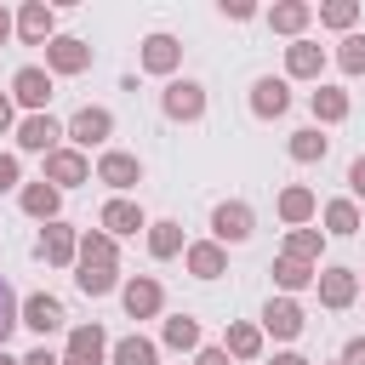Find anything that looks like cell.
Wrapping results in <instances>:
<instances>
[{"mask_svg": "<svg viewBox=\"0 0 365 365\" xmlns=\"http://www.w3.org/2000/svg\"><path fill=\"white\" fill-rule=\"evenodd\" d=\"M314 279H319V268H314V262H297V257H285V251L274 257V285H279L285 297H291V291H308Z\"/></svg>", "mask_w": 365, "mask_h": 365, "instance_id": "25", "label": "cell"}, {"mask_svg": "<svg viewBox=\"0 0 365 365\" xmlns=\"http://www.w3.org/2000/svg\"><path fill=\"white\" fill-rule=\"evenodd\" d=\"M359 291H365V279H359Z\"/></svg>", "mask_w": 365, "mask_h": 365, "instance_id": "49", "label": "cell"}, {"mask_svg": "<svg viewBox=\"0 0 365 365\" xmlns=\"http://www.w3.org/2000/svg\"><path fill=\"white\" fill-rule=\"evenodd\" d=\"M97 182H108L114 194H125V188L143 182V160L125 154V148H103V154H97Z\"/></svg>", "mask_w": 365, "mask_h": 365, "instance_id": "7", "label": "cell"}, {"mask_svg": "<svg viewBox=\"0 0 365 365\" xmlns=\"http://www.w3.org/2000/svg\"><path fill=\"white\" fill-rule=\"evenodd\" d=\"M331 365H342V359H331Z\"/></svg>", "mask_w": 365, "mask_h": 365, "instance_id": "48", "label": "cell"}, {"mask_svg": "<svg viewBox=\"0 0 365 365\" xmlns=\"http://www.w3.org/2000/svg\"><path fill=\"white\" fill-rule=\"evenodd\" d=\"M314 211H319L314 188H302V182L279 188V222H285V228H308V222H314Z\"/></svg>", "mask_w": 365, "mask_h": 365, "instance_id": "22", "label": "cell"}, {"mask_svg": "<svg viewBox=\"0 0 365 365\" xmlns=\"http://www.w3.org/2000/svg\"><path fill=\"white\" fill-rule=\"evenodd\" d=\"M0 365H23V359H11V354H0Z\"/></svg>", "mask_w": 365, "mask_h": 365, "instance_id": "47", "label": "cell"}, {"mask_svg": "<svg viewBox=\"0 0 365 365\" xmlns=\"http://www.w3.org/2000/svg\"><path fill=\"white\" fill-rule=\"evenodd\" d=\"M336 68H342V74H354V80L365 74V34H348V40L336 46Z\"/></svg>", "mask_w": 365, "mask_h": 365, "instance_id": "37", "label": "cell"}, {"mask_svg": "<svg viewBox=\"0 0 365 365\" xmlns=\"http://www.w3.org/2000/svg\"><path fill=\"white\" fill-rule=\"evenodd\" d=\"M17 325H23V297L0 279V354H6V336H11Z\"/></svg>", "mask_w": 365, "mask_h": 365, "instance_id": "36", "label": "cell"}, {"mask_svg": "<svg viewBox=\"0 0 365 365\" xmlns=\"http://www.w3.org/2000/svg\"><path fill=\"white\" fill-rule=\"evenodd\" d=\"M319 74H325V46L291 40L285 46V80H319Z\"/></svg>", "mask_w": 365, "mask_h": 365, "instance_id": "17", "label": "cell"}, {"mask_svg": "<svg viewBox=\"0 0 365 365\" xmlns=\"http://www.w3.org/2000/svg\"><path fill=\"white\" fill-rule=\"evenodd\" d=\"M120 302H125V314H131V319H154V314L165 308V285H160L154 274H137V279H125V285H120Z\"/></svg>", "mask_w": 365, "mask_h": 365, "instance_id": "8", "label": "cell"}, {"mask_svg": "<svg viewBox=\"0 0 365 365\" xmlns=\"http://www.w3.org/2000/svg\"><path fill=\"white\" fill-rule=\"evenodd\" d=\"M308 108H314V120H319V125H336V120H348V108H354V103H348V91L319 86V91L308 97Z\"/></svg>", "mask_w": 365, "mask_h": 365, "instance_id": "27", "label": "cell"}, {"mask_svg": "<svg viewBox=\"0 0 365 365\" xmlns=\"http://www.w3.org/2000/svg\"><path fill=\"white\" fill-rule=\"evenodd\" d=\"M91 68V46L74 40V34H57L46 46V74H86Z\"/></svg>", "mask_w": 365, "mask_h": 365, "instance_id": "11", "label": "cell"}, {"mask_svg": "<svg viewBox=\"0 0 365 365\" xmlns=\"http://www.w3.org/2000/svg\"><path fill=\"white\" fill-rule=\"evenodd\" d=\"M97 228L120 240V234H137V228H148V217H143V205H137V200H125V194H114V200L103 205V217H97Z\"/></svg>", "mask_w": 365, "mask_h": 365, "instance_id": "16", "label": "cell"}, {"mask_svg": "<svg viewBox=\"0 0 365 365\" xmlns=\"http://www.w3.org/2000/svg\"><path fill=\"white\" fill-rule=\"evenodd\" d=\"M46 182L51 188H80V182H91V160L68 143V148H51L46 154Z\"/></svg>", "mask_w": 365, "mask_h": 365, "instance_id": "6", "label": "cell"}, {"mask_svg": "<svg viewBox=\"0 0 365 365\" xmlns=\"http://www.w3.org/2000/svg\"><path fill=\"white\" fill-rule=\"evenodd\" d=\"M291 160H302V165H314V160H325V148H331V137H319V125H302V131H291Z\"/></svg>", "mask_w": 365, "mask_h": 365, "instance_id": "32", "label": "cell"}, {"mask_svg": "<svg viewBox=\"0 0 365 365\" xmlns=\"http://www.w3.org/2000/svg\"><path fill=\"white\" fill-rule=\"evenodd\" d=\"M194 365H228V348H200Z\"/></svg>", "mask_w": 365, "mask_h": 365, "instance_id": "43", "label": "cell"}, {"mask_svg": "<svg viewBox=\"0 0 365 365\" xmlns=\"http://www.w3.org/2000/svg\"><path fill=\"white\" fill-rule=\"evenodd\" d=\"M0 131H11V97H0Z\"/></svg>", "mask_w": 365, "mask_h": 365, "instance_id": "44", "label": "cell"}, {"mask_svg": "<svg viewBox=\"0 0 365 365\" xmlns=\"http://www.w3.org/2000/svg\"><path fill=\"white\" fill-rule=\"evenodd\" d=\"M34 257H40V262H51V268H74V262H80V228H68L63 217H57V222H46V228H40V240H34Z\"/></svg>", "mask_w": 365, "mask_h": 365, "instance_id": "3", "label": "cell"}, {"mask_svg": "<svg viewBox=\"0 0 365 365\" xmlns=\"http://www.w3.org/2000/svg\"><path fill=\"white\" fill-rule=\"evenodd\" d=\"M302 325H308V314H302L297 297H268V308H262V331L268 336L291 342V336H302Z\"/></svg>", "mask_w": 365, "mask_h": 365, "instance_id": "9", "label": "cell"}, {"mask_svg": "<svg viewBox=\"0 0 365 365\" xmlns=\"http://www.w3.org/2000/svg\"><path fill=\"white\" fill-rule=\"evenodd\" d=\"M74 285L86 297H108L120 291V262H74Z\"/></svg>", "mask_w": 365, "mask_h": 365, "instance_id": "24", "label": "cell"}, {"mask_svg": "<svg viewBox=\"0 0 365 365\" xmlns=\"http://www.w3.org/2000/svg\"><path fill=\"white\" fill-rule=\"evenodd\" d=\"M63 365H108V336H103V325H74V331H68V348H63Z\"/></svg>", "mask_w": 365, "mask_h": 365, "instance_id": "10", "label": "cell"}, {"mask_svg": "<svg viewBox=\"0 0 365 365\" xmlns=\"http://www.w3.org/2000/svg\"><path fill=\"white\" fill-rule=\"evenodd\" d=\"M177 63H182V40L177 34H148L143 40V68L148 74H177Z\"/></svg>", "mask_w": 365, "mask_h": 365, "instance_id": "21", "label": "cell"}, {"mask_svg": "<svg viewBox=\"0 0 365 365\" xmlns=\"http://www.w3.org/2000/svg\"><path fill=\"white\" fill-rule=\"evenodd\" d=\"M222 17H234V23H245V17H257V6H251V0H222Z\"/></svg>", "mask_w": 365, "mask_h": 365, "instance_id": "39", "label": "cell"}, {"mask_svg": "<svg viewBox=\"0 0 365 365\" xmlns=\"http://www.w3.org/2000/svg\"><path fill=\"white\" fill-rule=\"evenodd\" d=\"M11 103H23L29 114H46V103H51V74H46L40 63H23V68L11 74Z\"/></svg>", "mask_w": 365, "mask_h": 365, "instance_id": "5", "label": "cell"}, {"mask_svg": "<svg viewBox=\"0 0 365 365\" xmlns=\"http://www.w3.org/2000/svg\"><path fill=\"white\" fill-rule=\"evenodd\" d=\"M160 336H165V348H177V354H200V319H194V314H171Z\"/></svg>", "mask_w": 365, "mask_h": 365, "instance_id": "28", "label": "cell"}, {"mask_svg": "<svg viewBox=\"0 0 365 365\" xmlns=\"http://www.w3.org/2000/svg\"><path fill=\"white\" fill-rule=\"evenodd\" d=\"M342 365H365V336H348V348H342Z\"/></svg>", "mask_w": 365, "mask_h": 365, "instance_id": "41", "label": "cell"}, {"mask_svg": "<svg viewBox=\"0 0 365 365\" xmlns=\"http://www.w3.org/2000/svg\"><path fill=\"white\" fill-rule=\"evenodd\" d=\"M11 29H17V17H11V11H6V6H0V40H6V34H11Z\"/></svg>", "mask_w": 365, "mask_h": 365, "instance_id": "45", "label": "cell"}, {"mask_svg": "<svg viewBox=\"0 0 365 365\" xmlns=\"http://www.w3.org/2000/svg\"><path fill=\"white\" fill-rule=\"evenodd\" d=\"M222 348H228L234 359H257V354H262V325H245V319H234V325L222 331Z\"/></svg>", "mask_w": 365, "mask_h": 365, "instance_id": "29", "label": "cell"}, {"mask_svg": "<svg viewBox=\"0 0 365 365\" xmlns=\"http://www.w3.org/2000/svg\"><path fill=\"white\" fill-rule=\"evenodd\" d=\"M257 234V211L245 205V200H222L217 211H211V240L217 245H245Z\"/></svg>", "mask_w": 365, "mask_h": 365, "instance_id": "2", "label": "cell"}, {"mask_svg": "<svg viewBox=\"0 0 365 365\" xmlns=\"http://www.w3.org/2000/svg\"><path fill=\"white\" fill-rule=\"evenodd\" d=\"M348 188H354V194H359V200H365V154H359V160H354V165H348Z\"/></svg>", "mask_w": 365, "mask_h": 365, "instance_id": "42", "label": "cell"}, {"mask_svg": "<svg viewBox=\"0 0 365 365\" xmlns=\"http://www.w3.org/2000/svg\"><path fill=\"white\" fill-rule=\"evenodd\" d=\"M274 365H308L302 354H274Z\"/></svg>", "mask_w": 365, "mask_h": 365, "instance_id": "46", "label": "cell"}, {"mask_svg": "<svg viewBox=\"0 0 365 365\" xmlns=\"http://www.w3.org/2000/svg\"><path fill=\"white\" fill-rule=\"evenodd\" d=\"M63 137H74V148H80V154H86V148H103V143L114 137V114H108V108H97V103H86V108H74V114H68Z\"/></svg>", "mask_w": 365, "mask_h": 365, "instance_id": "1", "label": "cell"}, {"mask_svg": "<svg viewBox=\"0 0 365 365\" xmlns=\"http://www.w3.org/2000/svg\"><path fill=\"white\" fill-rule=\"evenodd\" d=\"M63 302L51 297V291H34V297H23V325L34 331V336H51V331H63Z\"/></svg>", "mask_w": 365, "mask_h": 365, "instance_id": "14", "label": "cell"}, {"mask_svg": "<svg viewBox=\"0 0 365 365\" xmlns=\"http://www.w3.org/2000/svg\"><path fill=\"white\" fill-rule=\"evenodd\" d=\"M17 34H23V46H51L57 40V11L46 0H29L17 11Z\"/></svg>", "mask_w": 365, "mask_h": 365, "instance_id": "12", "label": "cell"}, {"mask_svg": "<svg viewBox=\"0 0 365 365\" xmlns=\"http://www.w3.org/2000/svg\"><path fill=\"white\" fill-rule=\"evenodd\" d=\"M57 137H63V125H57L51 114H29V120L17 125V148H23V154H51V148H63Z\"/></svg>", "mask_w": 365, "mask_h": 365, "instance_id": "15", "label": "cell"}, {"mask_svg": "<svg viewBox=\"0 0 365 365\" xmlns=\"http://www.w3.org/2000/svg\"><path fill=\"white\" fill-rule=\"evenodd\" d=\"M285 108H291V80H274V74L251 80V114L257 120H279Z\"/></svg>", "mask_w": 365, "mask_h": 365, "instance_id": "13", "label": "cell"}, {"mask_svg": "<svg viewBox=\"0 0 365 365\" xmlns=\"http://www.w3.org/2000/svg\"><path fill=\"white\" fill-rule=\"evenodd\" d=\"M108 365H160V348L131 331V336H120V342L108 348Z\"/></svg>", "mask_w": 365, "mask_h": 365, "instance_id": "26", "label": "cell"}, {"mask_svg": "<svg viewBox=\"0 0 365 365\" xmlns=\"http://www.w3.org/2000/svg\"><path fill=\"white\" fill-rule=\"evenodd\" d=\"M314 17L325 29H354L359 23V0H325V6H314Z\"/></svg>", "mask_w": 365, "mask_h": 365, "instance_id": "35", "label": "cell"}, {"mask_svg": "<svg viewBox=\"0 0 365 365\" xmlns=\"http://www.w3.org/2000/svg\"><path fill=\"white\" fill-rule=\"evenodd\" d=\"M17 205H23V211H29L34 222H57V205H63V188H51L46 177H40V182H23V188H17Z\"/></svg>", "mask_w": 365, "mask_h": 365, "instance_id": "18", "label": "cell"}, {"mask_svg": "<svg viewBox=\"0 0 365 365\" xmlns=\"http://www.w3.org/2000/svg\"><path fill=\"white\" fill-rule=\"evenodd\" d=\"M23 365H63V354H51V348L40 342V348H29V354H23Z\"/></svg>", "mask_w": 365, "mask_h": 365, "instance_id": "40", "label": "cell"}, {"mask_svg": "<svg viewBox=\"0 0 365 365\" xmlns=\"http://www.w3.org/2000/svg\"><path fill=\"white\" fill-rule=\"evenodd\" d=\"M160 108H165V120L194 125V120L205 114V86H200V80H171V86L160 91Z\"/></svg>", "mask_w": 365, "mask_h": 365, "instance_id": "4", "label": "cell"}, {"mask_svg": "<svg viewBox=\"0 0 365 365\" xmlns=\"http://www.w3.org/2000/svg\"><path fill=\"white\" fill-rule=\"evenodd\" d=\"M177 251H188V245H182V222H148V257L165 262V257H177Z\"/></svg>", "mask_w": 365, "mask_h": 365, "instance_id": "30", "label": "cell"}, {"mask_svg": "<svg viewBox=\"0 0 365 365\" xmlns=\"http://www.w3.org/2000/svg\"><path fill=\"white\" fill-rule=\"evenodd\" d=\"M182 262H188L194 279H217V274H228V245H217V240H194V245L182 251Z\"/></svg>", "mask_w": 365, "mask_h": 365, "instance_id": "19", "label": "cell"}, {"mask_svg": "<svg viewBox=\"0 0 365 365\" xmlns=\"http://www.w3.org/2000/svg\"><path fill=\"white\" fill-rule=\"evenodd\" d=\"M314 285H319V302H325V308H348V302L359 297V274H354V268H319Z\"/></svg>", "mask_w": 365, "mask_h": 365, "instance_id": "20", "label": "cell"}, {"mask_svg": "<svg viewBox=\"0 0 365 365\" xmlns=\"http://www.w3.org/2000/svg\"><path fill=\"white\" fill-rule=\"evenodd\" d=\"M325 234H336V240L359 234V205H354V200H331V205H325Z\"/></svg>", "mask_w": 365, "mask_h": 365, "instance_id": "33", "label": "cell"}, {"mask_svg": "<svg viewBox=\"0 0 365 365\" xmlns=\"http://www.w3.org/2000/svg\"><path fill=\"white\" fill-rule=\"evenodd\" d=\"M23 182V165H17V154H0V194L6 188H17Z\"/></svg>", "mask_w": 365, "mask_h": 365, "instance_id": "38", "label": "cell"}, {"mask_svg": "<svg viewBox=\"0 0 365 365\" xmlns=\"http://www.w3.org/2000/svg\"><path fill=\"white\" fill-rule=\"evenodd\" d=\"M308 23H314V6H308V0H279V6H268V29H274V34L302 40Z\"/></svg>", "mask_w": 365, "mask_h": 365, "instance_id": "23", "label": "cell"}, {"mask_svg": "<svg viewBox=\"0 0 365 365\" xmlns=\"http://www.w3.org/2000/svg\"><path fill=\"white\" fill-rule=\"evenodd\" d=\"M80 262H120V245H114V234H103V228L80 234Z\"/></svg>", "mask_w": 365, "mask_h": 365, "instance_id": "34", "label": "cell"}, {"mask_svg": "<svg viewBox=\"0 0 365 365\" xmlns=\"http://www.w3.org/2000/svg\"><path fill=\"white\" fill-rule=\"evenodd\" d=\"M319 251H325V228H291V234H285V257L319 268Z\"/></svg>", "mask_w": 365, "mask_h": 365, "instance_id": "31", "label": "cell"}]
</instances>
